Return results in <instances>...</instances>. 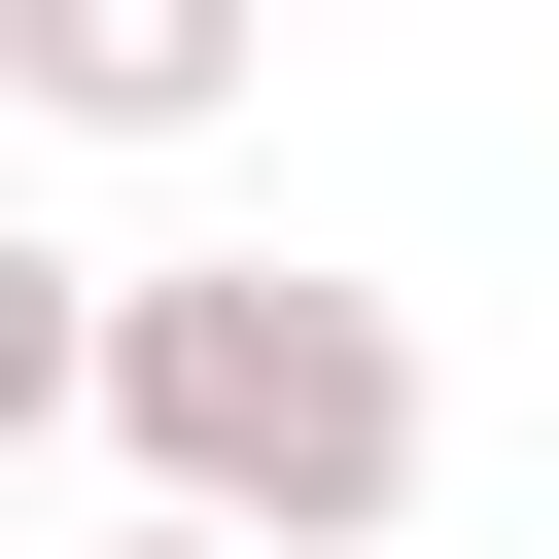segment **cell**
<instances>
[{
    "mask_svg": "<svg viewBox=\"0 0 559 559\" xmlns=\"http://www.w3.org/2000/svg\"><path fill=\"white\" fill-rule=\"evenodd\" d=\"M105 489L245 524V559H419V314L384 280H280V245H175L105 280Z\"/></svg>",
    "mask_w": 559,
    "mask_h": 559,
    "instance_id": "obj_1",
    "label": "cell"
},
{
    "mask_svg": "<svg viewBox=\"0 0 559 559\" xmlns=\"http://www.w3.org/2000/svg\"><path fill=\"white\" fill-rule=\"evenodd\" d=\"M245 70H280V0H0V105L35 140H210Z\"/></svg>",
    "mask_w": 559,
    "mask_h": 559,
    "instance_id": "obj_2",
    "label": "cell"
},
{
    "mask_svg": "<svg viewBox=\"0 0 559 559\" xmlns=\"http://www.w3.org/2000/svg\"><path fill=\"white\" fill-rule=\"evenodd\" d=\"M70 559H245V524H175V489H105V524H70Z\"/></svg>",
    "mask_w": 559,
    "mask_h": 559,
    "instance_id": "obj_3",
    "label": "cell"
}]
</instances>
